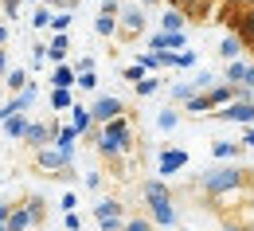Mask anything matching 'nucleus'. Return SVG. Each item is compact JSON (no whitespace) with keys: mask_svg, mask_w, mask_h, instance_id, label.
I'll return each instance as SVG.
<instances>
[{"mask_svg":"<svg viewBox=\"0 0 254 231\" xmlns=\"http://www.w3.org/2000/svg\"><path fill=\"white\" fill-rule=\"evenodd\" d=\"M122 20H126V28H129V32H141V24H145L137 8H129V12H126V16H122Z\"/></svg>","mask_w":254,"mask_h":231,"instance_id":"12","label":"nucleus"},{"mask_svg":"<svg viewBox=\"0 0 254 231\" xmlns=\"http://www.w3.org/2000/svg\"><path fill=\"white\" fill-rule=\"evenodd\" d=\"M74 137H78V130H74V126L59 133V149H63V153H70V149H74Z\"/></svg>","mask_w":254,"mask_h":231,"instance_id":"11","label":"nucleus"},{"mask_svg":"<svg viewBox=\"0 0 254 231\" xmlns=\"http://www.w3.org/2000/svg\"><path fill=\"white\" fill-rule=\"evenodd\" d=\"M39 161H43V165H47V168H59V165H63V161H66V153H63V149H59V153H43Z\"/></svg>","mask_w":254,"mask_h":231,"instance_id":"15","label":"nucleus"},{"mask_svg":"<svg viewBox=\"0 0 254 231\" xmlns=\"http://www.w3.org/2000/svg\"><path fill=\"white\" fill-rule=\"evenodd\" d=\"M126 231H149V224H145V220H133V224H129Z\"/></svg>","mask_w":254,"mask_h":231,"instance_id":"30","label":"nucleus"},{"mask_svg":"<svg viewBox=\"0 0 254 231\" xmlns=\"http://www.w3.org/2000/svg\"><path fill=\"white\" fill-rule=\"evenodd\" d=\"M86 126H90V110H82V106H74V130L82 133Z\"/></svg>","mask_w":254,"mask_h":231,"instance_id":"14","label":"nucleus"},{"mask_svg":"<svg viewBox=\"0 0 254 231\" xmlns=\"http://www.w3.org/2000/svg\"><path fill=\"white\" fill-rule=\"evenodd\" d=\"M231 98V90H227V86H219V90H211V94H207V106H215V102H227Z\"/></svg>","mask_w":254,"mask_h":231,"instance_id":"21","label":"nucleus"},{"mask_svg":"<svg viewBox=\"0 0 254 231\" xmlns=\"http://www.w3.org/2000/svg\"><path fill=\"white\" fill-rule=\"evenodd\" d=\"M145 200H149V208H153V220H157V224H172V220H176L172 200H168V188H164L160 180H149V184H145Z\"/></svg>","mask_w":254,"mask_h":231,"instance_id":"1","label":"nucleus"},{"mask_svg":"<svg viewBox=\"0 0 254 231\" xmlns=\"http://www.w3.org/2000/svg\"><path fill=\"white\" fill-rule=\"evenodd\" d=\"M70 82H74L70 67H59V71H55V86H70Z\"/></svg>","mask_w":254,"mask_h":231,"instance_id":"18","label":"nucleus"},{"mask_svg":"<svg viewBox=\"0 0 254 231\" xmlns=\"http://www.w3.org/2000/svg\"><path fill=\"white\" fill-rule=\"evenodd\" d=\"M180 43H184V35L180 32H164V35H157V39H153V47H180Z\"/></svg>","mask_w":254,"mask_h":231,"instance_id":"10","label":"nucleus"},{"mask_svg":"<svg viewBox=\"0 0 254 231\" xmlns=\"http://www.w3.org/2000/svg\"><path fill=\"white\" fill-rule=\"evenodd\" d=\"M180 28H184V16L180 12H168L164 16V32H180Z\"/></svg>","mask_w":254,"mask_h":231,"instance_id":"13","label":"nucleus"},{"mask_svg":"<svg viewBox=\"0 0 254 231\" xmlns=\"http://www.w3.org/2000/svg\"><path fill=\"white\" fill-rule=\"evenodd\" d=\"M157 122H160V130H176V114H172V110H164Z\"/></svg>","mask_w":254,"mask_h":231,"instance_id":"22","label":"nucleus"},{"mask_svg":"<svg viewBox=\"0 0 254 231\" xmlns=\"http://www.w3.org/2000/svg\"><path fill=\"white\" fill-rule=\"evenodd\" d=\"M141 4H157V0H141Z\"/></svg>","mask_w":254,"mask_h":231,"instance_id":"32","label":"nucleus"},{"mask_svg":"<svg viewBox=\"0 0 254 231\" xmlns=\"http://www.w3.org/2000/svg\"><path fill=\"white\" fill-rule=\"evenodd\" d=\"M51 55H55V59H63V55H66V39H63V35L51 39Z\"/></svg>","mask_w":254,"mask_h":231,"instance_id":"20","label":"nucleus"},{"mask_svg":"<svg viewBox=\"0 0 254 231\" xmlns=\"http://www.w3.org/2000/svg\"><path fill=\"white\" fill-rule=\"evenodd\" d=\"M51 20H55V16H51V12H43V8H39V12H35V20H32V24H35V28H43V24H51Z\"/></svg>","mask_w":254,"mask_h":231,"instance_id":"26","label":"nucleus"},{"mask_svg":"<svg viewBox=\"0 0 254 231\" xmlns=\"http://www.w3.org/2000/svg\"><path fill=\"white\" fill-rule=\"evenodd\" d=\"M227 78L231 82H243V86H254V67L251 63H231L227 67Z\"/></svg>","mask_w":254,"mask_h":231,"instance_id":"8","label":"nucleus"},{"mask_svg":"<svg viewBox=\"0 0 254 231\" xmlns=\"http://www.w3.org/2000/svg\"><path fill=\"white\" fill-rule=\"evenodd\" d=\"M98 32H102V35L114 32V16H110V12H102V20H98Z\"/></svg>","mask_w":254,"mask_h":231,"instance_id":"23","label":"nucleus"},{"mask_svg":"<svg viewBox=\"0 0 254 231\" xmlns=\"http://www.w3.org/2000/svg\"><path fill=\"white\" fill-rule=\"evenodd\" d=\"M35 216L32 212H16V216H12V231H20V228H28V224H32Z\"/></svg>","mask_w":254,"mask_h":231,"instance_id":"17","label":"nucleus"},{"mask_svg":"<svg viewBox=\"0 0 254 231\" xmlns=\"http://www.w3.org/2000/svg\"><path fill=\"white\" fill-rule=\"evenodd\" d=\"M195 63V55H191V51H184V55H176V67H191Z\"/></svg>","mask_w":254,"mask_h":231,"instance_id":"29","label":"nucleus"},{"mask_svg":"<svg viewBox=\"0 0 254 231\" xmlns=\"http://www.w3.org/2000/svg\"><path fill=\"white\" fill-rule=\"evenodd\" d=\"M94 118H98V122H114V118H122V102H118V98H98Z\"/></svg>","mask_w":254,"mask_h":231,"instance_id":"6","label":"nucleus"},{"mask_svg":"<svg viewBox=\"0 0 254 231\" xmlns=\"http://www.w3.org/2000/svg\"><path fill=\"white\" fill-rule=\"evenodd\" d=\"M137 90H141V94H153V90H157V82H153V78H141V82H137Z\"/></svg>","mask_w":254,"mask_h":231,"instance_id":"28","label":"nucleus"},{"mask_svg":"<svg viewBox=\"0 0 254 231\" xmlns=\"http://www.w3.org/2000/svg\"><path fill=\"white\" fill-rule=\"evenodd\" d=\"M247 4H254V0H247Z\"/></svg>","mask_w":254,"mask_h":231,"instance_id":"35","label":"nucleus"},{"mask_svg":"<svg viewBox=\"0 0 254 231\" xmlns=\"http://www.w3.org/2000/svg\"><path fill=\"white\" fill-rule=\"evenodd\" d=\"M219 55L227 59V63H235V59H239V39H235V35H227V39L219 43Z\"/></svg>","mask_w":254,"mask_h":231,"instance_id":"9","label":"nucleus"},{"mask_svg":"<svg viewBox=\"0 0 254 231\" xmlns=\"http://www.w3.org/2000/svg\"><path fill=\"white\" fill-rule=\"evenodd\" d=\"M239 145H231V141H215V157H231Z\"/></svg>","mask_w":254,"mask_h":231,"instance_id":"24","label":"nucleus"},{"mask_svg":"<svg viewBox=\"0 0 254 231\" xmlns=\"http://www.w3.org/2000/svg\"><path fill=\"white\" fill-rule=\"evenodd\" d=\"M63 4H74V0H63Z\"/></svg>","mask_w":254,"mask_h":231,"instance_id":"34","label":"nucleus"},{"mask_svg":"<svg viewBox=\"0 0 254 231\" xmlns=\"http://www.w3.org/2000/svg\"><path fill=\"white\" fill-rule=\"evenodd\" d=\"M126 78H129V82H141V78H145V67H129Z\"/></svg>","mask_w":254,"mask_h":231,"instance_id":"27","label":"nucleus"},{"mask_svg":"<svg viewBox=\"0 0 254 231\" xmlns=\"http://www.w3.org/2000/svg\"><path fill=\"white\" fill-rule=\"evenodd\" d=\"M129 141V130L122 118H114V122H106V133H102V153H110V157H118L122 149H126Z\"/></svg>","mask_w":254,"mask_h":231,"instance_id":"2","label":"nucleus"},{"mask_svg":"<svg viewBox=\"0 0 254 231\" xmlns=\"http://www.w3.org/2000/svg\"><path fill=\"white\" fill-rule=\"evenodd\" d=\"M98 224L106 231H118V224H122V204H114V200H106V204H98Z\"/></svg>","mask_w":254,"mask_h":231,"instance_id":"4","label":"nucleus"},{"mask_svg":"<svg viewBox=\"0 0 254 231\" xmlns=\"http://www.w3.org/2000/svg\"><path fill=\"white\" fill-rule=\"evenodd\" d=\"M239 180H243L239 168H219V172L203 176V188H207V192H227V188H239Z\"/></svg>","mask_w":254,"mask_h":231,"instance_id":"3","label":"nucleus"},{"mask_svg":"<svg viewBox=\"0 0 254 231\" xmlns=\"http://www.w3.org/2000/svg\"><path fill=\"white\" fill-rule=\"evenodd\" d=\"M78 86H82V90H94V86H98V78L90 75V71H82V78H78Z\"/></svg>","mask_w":254,"mask_h":231,"instance_id":"25","label":"nucleus"},{"mask_svg":"<svg viewBox=\"0 0 254 231\" xmlns=\"http://www.w3.org/2000/svg\"><path fill=\"white\" fill-rule=\"evenodd\" d=\"M51 102H55L59 110H66V106H70V94H66V86H59V90L51 94Z\"/></svg>","mask_w":254,"mask_h":231,"instance_id":"19","label":"nucleus"},{"mask_svg":"<svg viewBox=\"0 0 254 231\" xmlns=\"http://www.w3.org/2000/svg\"><path fill=\"white\" fill-rule=\"evenodd\" d=\"M247 145H254V126H251V130H247Z\"/></svg>","mask_w":254,"mask_h":231,"instance_id":"31","label":"nucleus"},{"mask_svg":"<svg viewBox=\"0 0 254 231\" xmlns=\"http://www.w3.org/2000/svg\"><path fill=\"white\" fill-rule=\"evenodd\" d=\"M0 71H4V55H0Z\"/></svg>","mask_w":254,"mask_h":231,"instance_id":"33","label":"nucleus"},{"mask_svg":"<svg viewBox=\"0 0 254 231\" xmlns=\"http://www.w3.org/2000/svg\"><path fill=\"white\" fill-rule=\"evenodd\" d=\"M239 28H243V39L254 43V12H251V16H243V24H239Z\"/></svg>","mask_w":254,"mask_h":231,"instance_id":"16","label":"nucleus"},{"mask_svg":"<svg viewBox=\"0 0 254 231\" xmlns=\"http://www.w3.org/2000/svg\"><path fill=\"white\" fill-rule=\"evenodd\" d=\"M219 118H227V122H247V126H251V122H254V106H251V102H235V106L223 110Z\"/></svg>","mask_w":254,"mask_h":231,"instance_id":"5","label":"nucleus"},{"mask_svg":"<svg viewBox=\"0 0 254 231\" xmlns=\"http://www.w3.org/2000/svg\"><path fill=\"white\" fill-rule=\"evenodd\" d=\"M188 165V153H180V149H168V153H160V172L168 176V172H176V168Z\"/></svg>","mask_w":254,"mask_h":231,"instance_id":"7","label":"nucleus"}]
</instances>
